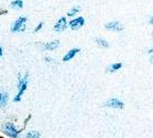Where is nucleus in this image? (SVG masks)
<instances>
[{
	"instance_id": "2",
	"label": "nucleus",
	"mask_w": 153,
	"mask_h": 138,
	"mask_svg": "<svg viewBox=\"0 0 153 138\" xmlns=\"http://www.w3.org/2000/svg\"><path fill=\"white\" fill-rule=\"evenodd\" d=\"M2 131L7 135L8 137L10 138H17L19 137V134H20V130H17L15 128V125L10 122H6L2 124Z\"/></svg>"
},
{
	"instance_id": "3",
	"label": "nucleus",
	"mask_w": 153,
	"mask_h": 138,
	"mask_svg": "<svg viewBox=\"0 0 153 138\" xmlns=\"http://www.w3.org/2000/svg\"><path fill=\"white\" fill-rule=\"evenodd\" d=\"M25 21H27V17H25V16L19 17L15 22L13 23L10 30L13 31V32H16V31H20V30H24V28H25V27H24V23H25Z\"/></svg>"
},
{
	"instance_id": "1",
	"label": "nucleus",
	"mask_w": 153,
	"mask_h": 138,
	"mask_svg": "<svg viewBox=\"0 0 153 138\" xmlns=\"http://www.w3.org/2000/svg\"><path fill=\"white\" fill-rule=\"evenodd\" d=\"M27 86H28V74H24L23 76H20L19 78V83H17V89L19 92L16 94V97L14 98V101H20L22 94L27 90Z\"/></svg>"
},
{
	"instance_id": "17",
	"label": "nucleus",
	"mask_w": 153,
	"mask_h": 138,
	"mask_svg": "<svg viewBox=\"0 0 153 138\" xmlns=\"http://www.w3.org/2000/svg\"><path fill=\"white\" fill-rule=\"evenodd\" d=\"M2 55V47H0V56Z\"/></svg>"
},
{
	"instance_id": "15",
	"label": "nucleus",
	"mask_w": 153,
	"mask_h": 138,
	"mask_svg": "<svg viewBox=\"0 0 153 138\" xmlns=\"http://www.w3.org/2000/svg\"><path fill=\"white\" fill-rule=\"evenodd\" d=\"M78 12H79V7H78V6H75V7H73L70 10H69L67 15H68V16H74L75 14H77Z\"/></svg>"
},
{
	"instance_id": "8",
	"label": "nucleus",
	"mask_w": 153,
	"mask_h": 138,
	"mask_svg": "<svg viewBox=\"0 0 153 138\" xmlns=\"http://www.w3.org/2000/svg\"><path fill=\"white\" fill-rule=\"evenodd\" d=\"M58 46H59V40H53V42H48V43L44 44L43 47H44L45 50H47V51H53Z\"/></svg>"
},
{
	"instance_id": "12",
	"label": "nucleus",
	"mask_w": 153,
	"mask_h": 138,
	"mask_svg": "<svg viewBox=\"0 0 153 138\" xmlns=\"http://www.w3.org/2000/svg\"><path fill=\"white\" fill-rule=\"evenodd\" d=\"M40 137V134L38 131H30L25 135V138H39Z\"/></svg>"
},
{
	"instance_id": "5",
	"label": "nucleus",
	"mask_w": 153,
	"mask_h": 138,
	"mask_svg": "<svg viewBox=\"0 0 153 138\" xmlns=\"http://www.w3.org/2000/svg\"><path fill=\"white\" fill-rule=\"evenodd\" d=\"M105 28H107L109 30H114V31H122L123 30V25L117 21H113V22H109L105 24Z\"/></svg>"
},
{
	"instance_id": "7",
	"label": "nucleus",
	"mask_w": 153,
	"mask_h": 138,
	"mask_svg": "<svg viewBox=\"0 0 153 138\" xmlns=\"http://www.w3.org/2000/svg\"><path fill=\"white\" fill-rule=\"evenodd\" d=\"M66 27H67L66 19H65V17H61V19H59V20H58V22L55 23V25H54V30L55 31H62Z\"/></svg>"
},
{
	"instance_id": "16",
	"label": "nucleus",
	"mask_w": 153,
	"mask_h": 138,
	"mask_svg": "<svg viewBox=\"0 0 153 138\" xmlns=\"http://www.w3.org/2000/svg\"><path fill=\"white\" fill-rule=\"evenodd\" d=\"M43 25H44V23H43V22H40V23H39V24H38V25H37V28H36L35 30H36V31H39V30H40V29H42V27H43Z\"/></svg>"
},
{
	"instance_id": "13",
	"label": "nucleus",
	"mask_w": 153,
	"mask_h": 138,
	"mask_svg": "<svg viewBox=\"0 0 153 138\" xmlns=\"http://www.w3.org/2000/svg\"><path fill=\"white\" fill-rule=\"evenodd\" d=\"M97 44H98L100 47H108V46H109V44L107 43V40H105L104 38L97 39Z\"/></svg>"
},
{
	"instance_id": "4",
	"label": "nucleus",
	"mask_w": 153,
	"mask_h": 138,
	"mask_svg": "<svg viewBox=\"0 0 153 138\" xmlns=\"http://www.w3.org/2000/svg\"><path fill=\"white\" fill-rule=\"evenodd\" d=\"M106 106L111 108H123V102L121 100L116 99V98H111V99L108 100L107 102H106Z\"/></svg>"
},
{
	"instance_id": "14",
	"label": "nucleus",
	"mask_w": 153,
	"mask_h": 138,
	"mask_svg": "<svg viewBox=\"0 0 153 138\" xmlns=\"http://www.w3.org/2000/svg\"><path fill=\"white\" fill-rule=\"evenodd\" d=\"M23 1L22 0H14L12 1V7L13 8H22Z\"/></svg>"
},
{
	"instance_id": "6",
	"label": "nucleus",
	"mask_w": 153,
	"mask_h": 138,
	"mask_svg": "<svg viewBox=\"0 0 153 138\" xmlns=\"http://www.w3.org/2000/svg\"><path fill=\"white\" fill-rule=\"evenodd\" d=\"M83 24H84V19H83V17H76V19H74L73 21L69 22V27L75 30V29L81 28Z\"/></svg>"
},
{
	"instance_id": "9",
	"label": "nucleus",
	"mask_w": 153,
	"mask_h": 138,
	"mask_svg": "<svg viewBox=\"0 0 153 138\" xmlns=\"http://www.w3.org/2000/svg\"><path fill=\"white\" fill-rule=\"evenodd\" d=\"M78 52H79V50H78V48H71L68 53L63 56V61H69V60H71V59H73V58H74Z\"/></svg>"
},
{
	"instance_id": "10",
	"label": "nucleus",
	"mask_w": 153,
	"mask_h": 138,
	"mask_svg": "<svg viewBox=\"0 0 153 138\" xmlns=\"http://www.w3.org/2000/svg\"><path fill=\"white\" fill-rule=\"evenodd\" d=\"M8 101V93L0 90V107H5Z\"/></svg>"
},
{
	"instance_id": "11",
	"label": "nucleus",
	"mask_w": 153,
	"mask_h": 138,
	"mask_svg": "<svg viewBox=\"0 0 153 138\" xmlns=\"http://www.w3.org/2000/svg\"><path fill=\"white\" fill-rule=\"evenodd\" d=\"M121 67H122V63H120V62L113 63V65H111V66L107 68V71H109V73H114V71H116V70H119Z\"/></svg>"
}]
</instances>
